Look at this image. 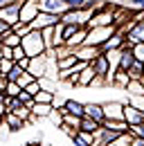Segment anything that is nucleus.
Wrapping results in <instances>:
<instances>
[{
	"mask_svg": "<svg viewBox=\"0 0 144 146\" xmlns=\"http://www.w3.org/2000/svg\"><path fill=\"white\" fill-rule=\"evenodd\" d=\"M65 110H68L70 115H77V117H86V104H81V101L65 99Z\"/></svg>",
	"mask_w": 144,
	"mask_h": 146,
	"instance_id": "15",
	"label": "nucleus"
},
{
	"mask_svg": "<svg viewBox=\"0 0 144 146\" xmlns=\"http://www.w3.org/2000/svg\"><path fill=\"white\" fill-rule=\"evenodd\" d=\"M47 68H50V58H47V54H45V56H34L32 63H29V70H27V72L32 74L34 79H43V76H47Z\"/></svg>",
	"mask_w": 144,
	"mask_h": 146,
	"instance_id": "5",
	"label": "nucleus"
},
{
	"mask_svg": "<svg viewBox=\"0 0 144 146\" xmlns=\"http://www.w3.org/2000/svg\"><path fill=\"white\" fill-rule=\"evenodd\" d=\"M0 124H2V117H0Z\"/></svg>",
	"mask_w": 144,
	"mask_h": 146,
	"instance_id": "45",
	"label": "nucleus"
},
{
	"mask_svg": "<svg viewBox=\"0 0 144 146\" xmlns=\"http://www.w3.org/2000/svg\"><path fill=\"white\" fill-rule=\"evenodd\" d=\"M0 43H2V45H7V47H11V50H14V47H18V45H23V38L18 36L16 32H14V29H11V32H9V34H5V36L0 38Z\"/></svg>",
	"mask_w": 144,
	"mask_h": 146,
	"instance_id": "18",
	"label": "nucleus"
},
{
	"mask_svg": "<svg viewBox=\"0 0 144 146\" xmlns=\"http://www.w3.org/2000/svg\"><path fill=\"white\" fill-rule=\"evenodd\" d=\"M7 133H11V128H9V124L2 119V124H0V135H7Z\"/></svg>",
	"mask_w": 144,
	"mask_h": 146,
	"instance_id": "40",
	"label": "nucleus"
},
{
	"mask_svg": "<svg viewBox=\"0 0 144 146\" xmlns=\"http://www.w3.org/2000/svg\"><path fill=\"white\" fill-rule=\"evenodd\" d=\"M34 81H36V79H34V76H32L29 72H27V70H25V72H23L20 76H18V81H16V83L20 86V88H23V90H25V88H27V86H32Z\"/></svg>",
	"mask_w": 144,
	"mask_h": 146,
	"instance_id": "27",
	"label": "nucleus"
},
{
	"mask_svg": "<svg viewBox=\"0 0 144 146\" xmlns=\"http://www.w3.org/2000/svg\"><path fill=\"white\" fill-rule=\"evenodd\" d=\"M5 56V47H2V43H0V58Z\"/></svg>",
	"mask_w": 144,
	"mask_h": 146,
	"instance_id": "43",
	"label": "nucleus"
},
{
	"mask_svg": "<svg viewBox=\"0 0 144 146\" xmlns=\"http://www.w3.org/2000/svg\"><path fill=\"white\" fill-rule=\"evenodd\" d=\"M124 104H128V106H133V108L144 112V94H128V99H126Z\"/></svg>",
	"mask_w": 144,
	"mask_h": 146,
	"instance_id": "24",
	"label": "nucleus"
},
{
	"mask_svg": "<svg viewBox=\"0 0 144 146\" xmlns=\"http://www.w3.org/2000/svg\"><path fill=\"white\" fill-rule=\"evenodd\" d=\"M126 94H144L142 81H131V83H128V88H126Z\"/></svg>",
	"mask_w": 144,
	"mask_h": 146,
	"instance_id": "28",
	"label": "nucleus"
},
{
	"mask_svg": "<svg viewBox=\"0 0 144 146\" xmlns=\"http://www.w3.org/2000/svg\"><path fill=\"white\" fill-rule=\"evenodd\" d=\"M5 121L9 124V128H11V133H16V130H20V128L25 126V121L18 117V115H14V112H7L5 115Z\"/></svg>",
	"mask_w": 144,
	"mask_h": 146,
	"instance_id": "19",
	"label": "nucleus"
},
{
	"mask_svg": "<svg viewBox=\"0 0 144 146\" xmlns=\"http://www.w3.org/2000/svg\"><path fill=\"white\" fill-rule=\"evenodd\" d=\"M117 34V25H108V27H95L88 32V38H86V45H92V47H101L106 40Z\"/></svg>",
	"mask_w": 144,
	"mask_h": 146,
	"instance_id": "2",
	"label": "nucleus"
},
{
	"mask_svg": "<svg viewBox=\"0 0 144 146\" xmlns=\"http://www.w3.org/2000/svg\"><path fill=\"white\" fill-rule=\"evenodd\" d=\"M38 14H41L38 0H25V2H20V23L23 25H32Z\"/></svg>",
	"mask_w": 144,
	"mask_h": 146,
	"instance_id": "4",
	"label": "nucleus"
},
{
	"mask_svg": "<svg viewBox=\"0 0 144 146\" xmlns=\"http://www.w3.org/2000/svg\"><path fill=\"white\" fill-rule=\"evenodd\" d=\"M124 101H106L104 104V112H106V119L113 121H122L124 119Z\"/></svg>",
	"mask_w": 144,
	"mask_h": 146,
	"instance_id": "9",
	"label": "nucleus"
},
{
	"mask_svg": "<svg viewBox=\"0 0 144 146\" xmlns=\"http://www.w3.org/2000/svg\"><path fill=\"white\" fill-rule=\"evenodd\" d=\"M124 121H128V126H137V124H144V112L133 106H124Z\"/></svg>",
	"mask_w": 144,
	"mask_h": 146,
	"instance_id": "13",
	"label": "nucleus"
},
{
	"mask_svg": "<svg viewBox=\"0 0 144 146\" xmlns=\"http://www.w3.org/2000/svg\"><path fill=\"white\" fill-rule=\"evenodd\" d=\"M52 112H54L52 104H34V108H32V115H34L36 119H45V117H50Z\"/></svg>",
	"mask_w": 144,
	"mask_h": 146,
	"instance_id": "16",
	"label": "nucleus"
},
{
	"mask_svg": "<svg viewBox=\"0 0 144 146\" xmlns=\"http://www.w3.org/2000/svg\"><path fill=\"white\" fill-rule=\"evenodd\" d=\"M50 119H52V121H54L59 128L63 126V112H61V110H54L52 115H50Z\"/></svg>",
	"mask_w": 144,
	"mask_h": 146,
	"instance_id": "34",
	"label": "nucleus"
},
{
	"mask_svg": "<svg viewBox=\"0 0 144 146\" xmlns=\"http://www.w3.org/2000/svg\"><path fill=\"white\" fill-rule=\"evenodd\" d=\"M9 112V108H7V104H0V117L5 119V115Z\"/></svg>",
	"mask_w": 144,
	"mask_h": 146,
	"instance_id": "41",
	"label": "nucleus"
},
{
	"mask_svg": "<svg viewBox=\"0 0 144 146\" xmlns=\"http://www.w3.org/2000/svg\"><path fill=\"white\" fill-rule=\"evenodd\" d=\"M7 86H9V79H7L5 74H0V92L7 90Z\"/></svg>",
	"mask_w": 144,
	"mask_h": 146,
	"instance_id": "39",
	"label": "nucleus"
},
{
	"mask_svg": "<svg viewBox=\"0 0 144 146\" xmlns=\"http://www.w3.org/2000/svg\"><path fill=\"white\" fill-rule=\"evenodd\" d=\"M14 68H16V61H14V58H0V74L7 76Z\"/></svg>",
	"mask_w": 144,
	"mask_h": 146,
	"instance_id": "26",
	"label": "nucleus"
},
{
	"mask_svg": "<svg viewBox=\"0 0 144 146\" xmlns=\"http://www.w3.org/2000/svg\"><path fill=\"white\" fill-rule=\"evenodd\" d=\"M61 23V18L59 16H54V14H47V11H41L38 16H36V20L29 25L32 29H38V32H43V29H47V27H54V25H59Z\"/></svg>",
	"mask_w": 144,
	"mask_h": 146,
	"instance_id": "7",
	"label": "nucleus"
},
{
	"mask_svg": "<svg viewBox=\"0 0 144 146\" xmlns=\"http://www.w3.org/2000/svg\"><path fill=\"white\" fill-rule=\"evenodd\" d=\"M41 5V11H47V14H54V16H63L70 7L65 5V0H38Z\"/></svg>",
	"mask_w": 144,
	"mask_h": 146,
	"instance_id": "6",
	"label": "nucleus"
},
{
	"mask_svg": "<svg viewBox=\"0 0 144 146\" xmlns=\"http://www.w3.org/2000/svg\"><path fill=\"white\" fill-rule=\"evenodd\" d=\"M11 29H14V32H16L20 38H25L27 34H29V32H32V27H29V25H23V23H16V25H14Z\"/></svg>",
	"mask_w": 144,
	"mask_h": 146,
	"instance_id": "30",
	"label": "nucleus"
},
{
	"mask_svg": "<svg viewBox=\"0 0 144 146\" xmlns=\"http://www.w3.org/2000/svg\"><path fill=\"white\" fill-rule=\"evenodd\" d=\"M142 86H144V76H142Z\"/></svg>",
	"mask_w": 144,
	"mask_h": 146,
	"instance_id": "44",
	"label": "nucleus"
},
{
	"mask_svg": "<svg viewBox=\"0 0 144 146\" xmlns=\"http://www.w3.org/2000/svg\"><path fill=\"white\" fill-rule=\"evenodd\" d=\"M23 58H27V52L23 50V45H18V47H14V61H23Z\"/></svg>",
	"mask_w": 144,
	"mask_h": 146,
	"instance_id": "33",
	"label": "nucleus"
},
{
	"mask_svg": "<svg viewBox=\"0 0 144 146\" xmlns=\"http://www.w3.org/2000/svg\"><path fill=\"white\" fill-rule=\"evenodd\" d=\"M23 50L27 52V56H29V58H34V56H45V54H47V45H45V40H43V32L32 29L27 36L23 38Z\"/></svg>",
	"mask_w": 144,
	"mask_h": 146,
	"instance_id": "1",
	"label": "nucleus"
},
{
	"mask_svg": "<svg viewBox=\"0 0 144 146\" xmlns=\"http://www.w3.org/2000/svg\"><path fill=\"white\" fill-rule=\"evenodd\" d=\"M95 79H97V74H95V70L88 65V68L81 72V76H79V86H81V88H90V86L95 83Z\"/></svg>",
	"mask_w": 144,
	"mask_h": 146,
	"instance_id": "17",
	"label": "nucleus"
},
{
	"mask_svg": "<svg viewBox=\"0 0 144 146\" xmlns=\"http://www.w3.org/2000/svg\"><path fill=\"white\" fill-rule=\"evenodd\" d=\"M133 144V135L131 133H122V135H117V139H113L108 146H131Z\"/></svg>",
	"mask_w": 144,
	"mask_h": 146,
	"instance_id": "25",
	"label": "nucleus"
},
{
	"mask_svg": "<svg viewBox=\"0 0 144 146\" xmlns=\"http://www.w3.org/2000/svg\"><path fill=\"white\" fill-rule=\"evenodd\" d=\"M25 72V70H23V68H20V65H18L16 63V68H14V70H11V72L7 74V79H9V81H18V76H20V74Z\"/></svg>",
	"mask_w": 144,
	"mask_h": 146,
	"instance_id": "35",
	"label": "nucleus"
},
{
	"mask_svg": "<svg viewBox=\"0 0 144 146\" xmlns=\"http://www.w3.org/2000/svg\"><path fill=\"white\" fill-rule=\"evenodd\" d=\"M108 25H115V7H101V9H97L86 27L95 29V27H108Z\"/></svg>",
	"mask_w": 144,
	"mask_h": 146,
	"instance_id": "3",
	"label": "nucleus"
},
{
	"mask_svg": "<svg viewBox=\"0 0 144 146\" xmlns=\"http://www.w3.org/2000/svg\"><path fill=\"white\" fill-rule=\"evenodd\" d=\"M131 135H133V137H142V139H144V124L131 126Z\"/></svg>",
	"mask_w": 144,
	"mask_h": 146,
	"instance_id": "36",
	"label": "nucleus"
},
{
	"mask_svg": "<svg viewBox=\"0 0 144 146\" xmlns=\"http://www.w3.org/2000/svg\"><path fill=\"white\" fill-rule=\"evenodd\" d=\"M126 7H128V11H142L144 9V0H128Z\"/></svg>",
	"mask_w": 144,
	"mask_h": 146,
	"instance_id": "31",
	"label": "nucleus"
},
{
	"mask_svg": "<svg viewBox=\"0 0 144 146\" xmlns=\"http://www.w3.org/2000/svg\"><path fill=\"white\" fill-rule=\"evenodd\" d=\"M77 63H79L77 54H72V56H65V58H59V61H56V65H59V72H61V70H70V68H74Z\"/></svg>",
	"mask_w": 144,
	"mask_h": 146,
	"instance_id": "22",
	"label": "nucleus"
},
{
	"mask_svg": "<svg viewBox=\"0 0 144 146\" xmlns=\"http://www.w3.org/2000/svg\"><path fill=\"white\" fill-rule=\"evenodd\" d=\"M20 92H23V88L18 86L16 81H9V86H7L5 94H7V97H14V99H16V97H20Z\"/></svg>",
	"mask_w": 144,
	"mask_h": 146,
	"instance_id": "29",
	"label": "nucleus"
},
{
	"mask_svg": "<svg viewBox=\"0 0 144 146\" xmlns=\"http://www.w3.org/2000/svg\"><path fill=\"white\" fill-rule=\"evenodd\" d=\"M74 54H77V58H79V61H83V63H88V65H90L97 56L104 54V50H101V47H92V45H81Z\"/></svg>",
	"mask_w": 144,
	"mask_h": 146,
	"instance_id": "10",
	"label": "nucleus"
},
{
	"mask_svg": "<svg viewBox=\"0 0 144 146\" xmlns=\"http://www.w3.org/2000/svg\"><path fill=\"white\" fill-rule=\"evenodd\" d=\"M90 68L95 70V74L99 76V79H106L108 72H110V63H108V56L106 54H101V56H97L92 63H90Z\"/></svg>",
	"mask_w": 144,
	"mask_h": 146,
	"instance_id": "11",
	"label": "nucleus"
},
{
	"mask_svg": "<svg viewBox=\"0 0 144 146\" xmlns=\"http://www.w3.org/2000/svg\"><path fill=\"white\" fill-rule=\"evenodd\" d=\"M61 130H63V133H65V135H68V137H77V135H79V130H77V128H72V126H65V124H63V126H61Z\"/></svg>",
	"mask_w": 144,
	"mask_h": 146,
	"instance_id": "37",
	"label": "nucleus"
},
{
	"mask_svg": "<svg viewBox=\"0 0 144 146\" xmlns=\"http://www.w3.org/2000/svg\"><path fill=\"white\" fill-rule=\"evenodd\" d=\"M133 54H135V61H142L144 63V43L133 45Z\"/></svg>",
	"mask_w": 144,
	"mask_h": 146,
	"instance_id": "32",
	"label": "nucleus"
},
{
	"mask_svg": "<svg viewBox=\"0 0 144 146\" xmlns=\"http://www.w3.org/2000/svg\"><path fill=\"white\" fill-rule=\"evenodd\" d=\"M86 117L90 119H95V121H99L101 126H104V121H106V112H104V104H86Z\"/></svg>",
	"mask_w": 144,
	"mask_h": 146,
	"instance_id": "12",
	"label": "nucleus"
},
{
	"mask_svg": "<svg viewBox=\"0 0 144 146\" xmlns=\"http://www.w3.org/2000/svg\"><path fill=\"white\" fill-rule=\"evenodd\" d=\"M126 43L128 45H137V43H144V20L137 23L128 34H126Z\"/></svg>",
	"mask_w": 144,
	"mask_h": 146,
	"instance_id": "14",
	"label": "nucleus"
},
{
	"mask_svg": "<svg viewBox=\"0 0 144 146\" xmlns=\"http://www.w3.org/2000/svg\"><path fill=\"white\" fill-rule=\"evenodd\" d=\"M0 20L9 23L11 27L20 23V2H14V5H7V7H0Z\"/></svg>",
	"mask_w": 144,
	"mask_h": 146,
	"instance_id": "8",
	"label": "nucleus"
},
{
	"mask_svg": "<svg viewBox=\"0 0 144 146\" xmlns=\"http://www.w3.org/2000/svg\"><path fill=\"white\" fill-rule=\"evenodd\" d=\"M9 32H11V25L5 23V20H0V38L5 36V34H9Z\"/></svg>",
	"mask_w": 144,
	"mask_h": 146,
	"instance_id": "38",
	"label": "nucleus"
},
{
	"mask_svg": "<svg viewBox=\"0 0 144 146\" xmlns=\"http://www.w3.org/2000/svg\"><path fill=\"white\" fill-rule=\"evenodd\" d=\"M131 81H133V79H131V74L126 72V70H117V72H115V86H117V88H124L126 90Z\"/></svg>",
	"mask_w": 144,
	"mask_h": 146,
	"instance_id": "20",
	"label": "nucleus"
},
{
	"mask_svg": "<svg viewBox=\"0 0 144 146\" xmlns=\"http://www.w3.org/2000/svg\"><path fill=\"white\" fill-rule=\"evenodd\" d=\"M25 146H43V144H38V142H29V144H25Z\"/></svg>",
	"mask_w": 144,
	"mask_h": 146,
	"instance_id": "42",
	"label": "nucleus"
},
{
	"mask_svg": "<svg viewBox=\"0 0 144 146\" xmlns=\"http://www.w3.org/2000/svg\"><path fill=\"white\" fill-rule=\"evenodd\" d=\"M81 130L99 133V130H101V124H99V121H95V119H90V117H83V121H81Z\"/></svg>",
	"mask_w": 144,
	"mask_h": 146,
	"instance_id": "23",
	"label": "nucleus"
},
{
	"mask_svg": "<svg viewBox=\"0 0 144 146\" xmlns=\"http://www.w3.org/2000/svg\"><path fill=\"white\" fill-rule=\"evenodd\" d=\"M128 74H131L133 81H142V76H144V63H142V61H135V63L131 65Z\"/></svg>",
	"mask_w": 144,
	"mask_h": 146,
	"instance_id": "21",
	"label": "nucleus"
}]
</instances>
